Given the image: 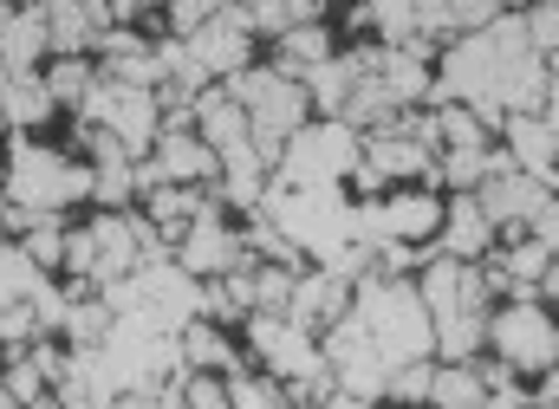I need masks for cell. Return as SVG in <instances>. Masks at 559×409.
Returning a JSON list of instances; mask_svg holds the SVG:
<instances>
[{
	"mask_svg": "<svg viewBox=\"0 0 559 409\" xmlns=\"http://www.w3.org/2000/svg\"><path fill=\"white\" fill-rule=\"evenodd\" d=\"M436 105H468L481 118V131H501V118L514 111H534L547 98V59L527 46V26L521 13H495L488 26L462 33L449 52H442V72H436Z\"/></svg>",
	"mask_w": 559,
	"mask_h": 409,
	"instance_id": "obj_1",
	"label": "cell"
},
{
	"mask_svg": "<svg viewBox=\"0 0 559 409\" xmlns=\"http://www.w3.org/2000/svg\"><path fill=\"white\" fill-rule=\"evenodd\" d=\"M254 215L319 267H338V254L358 248V202L345 195V182H274L261 189Z\"/></svg>",
	"mask_w": 559,
	"mask_h": 409,
	"instance_id": "obj_2",
	"label": "cell"
},
{
	"mask_svg": "<svg viewBox=\"0 0 559 409\" xmlns=\"http://www.w3.org/2000/svg\"><path fill=\"white\" fill-rule=\"evenodd\" d=\"M423 312H429V332H436V358L449 364H468L475 345L488 338V279L468 267V261H423Z\"/></svg>",
	"mask_w": 559,
	"mask_h": 409,
	"instance_id": "obj_3",
	"label": "cell"
},
{
	"mask_svg": "<svg viewBox=\"0 0 559 409\" xmlns=\"http://www.w3.org/2000/svg\"><path fill=\"white\" fill-rule=\"evenodd\" d=\"M248 345H254V358L293 384V397L286 404H319V397H332L338 384H332V371H325V358H319V338L312 332H299L293 318H280V312H248Z\"/></svg>",
	"mask_w": 559,
	"mask_h": 409,
	"instance_id": "obj_4",
	"label": "cell"
},
{
	"mask_svg": "<svg viewBox=\"0 0 559 409\" xmlns=\"http://www.w3.org/2000/svg\"><path fill=\"white\" fill-rule=\"evenodd\" d=\"M228 98L241 105V118H248V136H254V149L274 163L280 143L306 124V85L299 79H286V72H274V65H248V72H235L228 79Z\"/></svg>",
	"mask_w": 559,
	"mask_h": 409,
	"instance_id": "obj_5",
	"label": "cell"
},
{
	"mask_svg": "<svg viewBox=\"0 0 559 409\" xmlns=\"http://www.w3.org/2000/svg\"><path fill=\"white\" fill-rule=\"evenodd\" d=\"M92 195V169L46 149V143H13V169H7V208H26V215H59L72 202Z\"/></svg>",
	"mask_w": 559,
	"mask_h": 409,
	"instance_id": "obj_6",
	"label": "cell"
},
{
	"mask_svg": "<svg viewBox=\"0 0 559 409\" xmlns=\"http://www.w3.org/2000/svg\"><path fill=\"white\" fill-rule=\"evenodd\" d=\"M248 46H254V26H248L241 7L209 13L195 33H182L176 85H182V92H202V79H235V72H248Z\"/></svg>",
	"mask_w": 559,
	"mask_h": 409,
	"instance_id": "obj_7",
	"label": "cell"
},
{
	"mask_svg": "<svg viewBox=\"0 0 559 409\" xmlns=\"http://www.w3.org/2000/svg\"><path fill=\"white\" fill-rule=\"evenodd\" d=\"M280 182H345L358 169V131L325 118V124H299L280 143Z\"/></svg>",
	"mask_w": 559,
	"mask_h": 409,
	"instance_id": "obj_8",
	"label": "cell"
},
{
	"mask_svg": "<svg viewBox=\"0 0 559 409\" xmlns=\"http://www.w3.org/2000/svg\"><path fill=\"white\" fill-rule=\"evenodd\" d=\"M442 228V202L429 189H404L384 202H358V241L365 248H417Z\"/></svg>",
	"mask_w": 559,
	"mask_h": 409,
	"instance_id": "obj_9",
	"label": "cell"
},
{
	"mask_svg": "<svg viewBox=\"0 0 559 409\" xmlns=\"http://www.w3.org/2000/svg\"><path fill=\"white\" fill-rule=\"evenodd\" d=\"M79 111L105 136H118L131 156H150V143H156V92L118 85V79H92V92H85Z\"/></svg>",
	"mask_w": 559,
	"mask_h": 409,
	"instance_id": "obj_10",
	"label": "cell"
},
{
	"mask_svg": "<svg viewBox=\"0 0 559 409\" xmlns=\"http://www.w3.org/2000/svg\"><path fill=\"white\" fill-rule=\"evenodd\" d=\"M488 345L508 371H547L554 364V318L540 299H514L488 318Z\"/></svg>",
	"mask_w": 559,
	"mask_h": 409,
	"instance_id": "obj_11",
	"label": "cell"
},
{
	"mask_svg": "<svg viewBox=\"0 0 559 409\" xmlns=\"http://www.w3.org/2000/svg\"><path fill=\"white\" fill-rule=\"evenodd\" d=\"M358 156H365V169H371L378 182H423V176H436V149L417 143L404 124L358 136Z\"/></svg>",
	"mask_w": 559,
	"mask_h": 409,
	"instance_id": "obj_12",
	"label": "cell"
},
{
	"mask_svg": "<svg viewBox=\"0 0 559 409\" xmlns=\"http://www.w3.org/2000/svg\"><path fill=\"white\" fill-rule=\"evenodd\" d=\"M176 267L189 273V279H215V273L241 267V241L222 228V215H215V208H202V215L176 234Z\"/></svg>",
	"mask_w": 559,
	"mask_h": 409,
	"instance_id": "obj_13",
	"label": "cell"
},
{
	"mask_svg": "<svg viewBox=\"0 0 559 409\" xmlns=\"http://www.w3.org/2000/svg\"><path fill=\"white\" fill-rule=\"evenodd\" d=\"M352 286H358V279H345V273H332V267L293 273V299H286L280 318H293L299 332H325V325L352 305Z\"/></svg>",
	"mask_w": 559,
	"mask_h": 409,
	"instance_id": "obj_14",
	"label": "cell"
},
{
	"mask_svg": "<svg viewBox=\"0 0 559 409\" xmlns=\"http://www.w3.org/2000/svg\"><path fill=\"white\" fill-rule=\"evenodd\" d=\"M547 195H554V189H547L540 176H521V169H501V176H488V182L475 189V202H481V215H488L495 228H527Z\"/></svg>",
	"mask_w": 559,
	"mask_h": 409,
	"instance_id": "obj_15",
	"label": "cell"
},
{
	"mask_svg": "<svg viewBox=\"0 0 559 409\" xmlns=\"http://www.w3.org/2000/svg\"><path fill=\"white\" fill-rule=\"evenodd\" d=\"M85 279H98V286H111V279H124V273L143 267L138 254V234H131V215H98L92 228H85Z\"/></svg>",
	"mask_w": 559,
	"mask_h": 409,
	"instance_id": "obj_16",
	"label": "cell"
},
{
	"mask_svg": "<svg viewBox=\"0 0 559 409\" xmlns=\"http://www.w3.org/2000/svg\"><path fill=\"white\" fill-rule=\"evenodd\" d=\"M501 136H508V163L521 169V176H554V156H559V136L554 124L540 118V111H514V118H501ZM554 189V182H547Z\"/></svg>",
	"mask_w": 559,
	"mask_h": 409,
	"instance_id": "obj_17",
	"label": "cell"
},
{
	"mask_svg": "<svg viewBox=\"0 0 559 409\" xmlns=\"http://www.w3.org/2000/svg\"><path fill=\"white\" fill-rule=\"evenodd\" d=\"M85 143H92V156H98V169H92V195L105 202V208H131V195H138V156L118 143V136H105L98 124L85 131Z\"/></svg>",
	"mask_w": 559,
	"mask_h": 409,
	"instance_id": "obj_18",
	"label": "cell"
},
{
	"mask_svg": "<svg viewBox=\"0 0 559 409\" xmlns=\"http://www.w3.org/2000/svg\"><path fill=\"white\" fill-rule=\"evenodd\" d=\"M442 248H449V261H481L488 254V241H495V221L481 215V202L475 195H455V202H442Z\"/></svg>",
	"mask_w": 559,
	"mask_h": 409,
	"instance_id": "obj_19",
	"label": "cell"
},
{
	"mask_svg": "<svg viewBox=\"0 0 559 409\" xmlns=\"http://www.w3.org/2000/svg\"><path fill=\"white\" fill-rule=\"evenodd\" d=\"M39 13H46V46H59L66 59H79V52L111 26V20H105V13H92L85 0H39Z\"/></svg>",
	"mask_w": 559,
	"mask_h": 409,
	"instance_id": "obj_20",
	"label": "cell"
},
{
	"mask_svg": "<svg viewBox=\"0 0 559 409\" xmlns=\"http://www.w3.org/2000/svg\"><path fill=\"white\" fill-rule=\"evenodd\" d=\"M365 65H371V52H345V59H319L299 85H306V105H319V111H345V98H352V85L365 79Z\"/></svg>",
	"mask_w": 559,
	"mask_h": 409,
	"instance_id": "obj_21",
	"label": "cell"
},
{
	"mask_svg": "<svg viewBox=\"0 0 559 409\" xmlns=\"http://www.w3.org/2000/svg\"><path fill=\"white\" fill-rule=\"evenodd\" d=\"M46 52V13L39 7H13L0 26V72H33Z\"/></svg>",
	"mask_w": 559,
	"mask_h": 409,
	"instance_id": "obj_22",
	"label": "cell"
},
{
	"mask_svg": "<svg viewBox=\"0 0 559 409\" xmlns=\"http://www.w3.org/2000/svg\"><path fill=\"white\" fill-rule=\"evenodd\" d=\"M46 111H52V98H46L39 72H0V124L33 131V124H46Z\"/></svg>",
	"mask_w": 559,
	"mask_h": 409,
	"instance_id": "obj_23",
	"label": "cell"
},
{
	"mask_svg": "<svg viewBox=\"0 0 559 409\" xmlns=\"http://www.w3.org/2000/svg\"><path fill=\"white\" fill-rule=\"evenodd\" d=\"M176 351H182V364H189V371H215V377H228V371H235V345L215 332V318H189V325L176 332Z\"/></svg>",
	"mask_w": 559,
	"mask_h": 409,
	"instance_id": "obj_24",
	"label": "cell"
},
{
	"mask_svg": "<svg viewBox=\"0 0 559 409\" xmlns=\"http://www.w3.org/2000/svg\"><path fill=\"white\" fill-rule=\"evenodd\" d=\"M319 59H332V33H325L319 20H299V26H286V33H280L274 72H286V79H306Z\"/></svg>",
	"mask_w": 559,
	"mask_h": 409,
	"instance_id": "obj_25",
	"label": "cell"
},
{
	"mask_svg": "<svg viewBox=\"0 0 559 409\" xmlns=\"http://www.w3.org/2000/svg\"><path fill=\"white\" fill-rule=\"evenodd\" d=\"M195 124H202V143L209 149H228V143H241L248 136V118H241V105L228 98V92H195Z\"/></svg>",
	"mask_w": 559,
	"mask_h": 409,
	"instance_id": "obj_26",
	"label": "cell"
},
{
	"mask_svg": "<svg viewBox=\"0 0 559 409\" xmlns=\"http://www.w3.org/2000/svg\"><path fill=\"white\" fill-rule=\"evenodd\" d=\"M143 202H150V228H163V241L182 234V228L202 215V195H195L189 182H156V189H143Z\"/></svg>",
	"mask_w": 559,
	"mask_h": 409,
	"instance_id": "obj_27",
	"label": "cell"
},
{
	"mask_svg": "<svg viewBox=\"0 0 559 409\" xmlns=\"http://www.w3.org/2000/svg\"><path fill=\"white\" fill-rule=\"evenodd\" d=\"M429 409H481L488 404V384H481V371L475 364H442L436 377H429Z\"/></svg>",
	"mask_w": 559,
	"mask_h": 409,
	"instance_id": "obj_28",
	"label": "cell"
},
{
	"mask_svg": "<svg viewBox=\"0 0 559 409\" xmlns=\"http://www.w3.org/2000/svg\"><path fill=\"white\" fill-rule=\"evenodd\" d=\"M436 143L442 149H488V131L468 105H436Z\"/></svg>",
	"mask_w": 559,
	"mask_h": 409,
	"instance_id": "obj_29",
	"label": "cell"
},
{
	"mask_svg": "<svg viewBox=\"0 0 559 409\" xmlns=\"http://www.w3.org/2000/svg\"><path fill=\"white\" fill-rule=\"evenodd\" d=\"M39 286H46V273L33 267L20 248H7V241H0V305H13V299H33Z\"/></svg>",
	"mask_w": 559,
	"mask_h": 409,
	"instance_id": "obj_30",
	"label": "cell"
},
{
	"mask_svg": "<svg viewBox=\"0 0 559 409\" xmlns=\"http://www.w3.org/2000/svg\"><path fill=\"white\" fill-rule=\"evenodd\" d=\"M59 325L72 332V345H98L111 332V312H105V299H66V318Z\"/></svg>",
	"mask_w": 559,
	"mask_h": 409,
	"instance_id": "obj_31",
	"label": "cell"
},
{
	"mask_svg": "<svg viewBox=\"0 0 559 409\" xmlns=\"http://www.w3.org/2000/svg\"><path fill=\"white\" fill-rule=\"evenodd\" d=\"M228 409H293L286 390L267 377H248V371H228Z\"/></svg>",
	"mask_w": 559,
	"mask_h": 409,
	"instance_id": "obj_32",
	"label": "cell"
},
{
	"mask_svg": "<svg viewBox=\"0 0 559 409\" xmlns=\"http://www.w3.org/2000/svg\"><path fill=\"white\" fill-rule=\"evenodd\" d=\"M286 299H293V267L248 273V312H286Z\"/></svg>",
	"mask_w": 559,
	"mask_h": 409,
	"instance_id": "obj_33",
	"label": "cell"
},
{
	"mask_svg": "<svg viewBox=\"0 0 559 409\" xmlns=\"http://www.w3.org/2000/svg\"><path fill=\"white\" fill-rule=\"evenodd\" d=\"M85 92H92V65L85 59H59L46 72V98L52 105H85Z\"/></svg>",
	"mask_w": 559,
	"mask_h": 409,
	"instance_id": "obj_34",
	"label": "cell"
},
{
	"mask_svg": "<svg viewBox=\"0 0 559 409\" xmlns=\"http://www.w3.org/2000/svg\"><path fill=\"white\" fill-rule=\"evenodd\" d=\"M365 20H371L391 46H404V39H411V20H417V0H365Z\"/></svg>",
	"mask_w": 559,
	"mask_h": 409,
	"instance_id": "obj_35",
	"label": "cell"
},
{
	"mask_svg": "<svg viewBox=\"0 0 559 409\" xmlns=\"http://www.w3.org/2000/svg\"><path fill=\"white\" fill-rule=\"evenodd\" d=\"M20 254H26V261H33L39 273L59 267V261H66V234H59V221H52V215H46V221H33V228H26V248H20Z\"/></svg>",
	"mask_w": 559,
	"mask_h": 409,
	"instance_id": "obj_36",
	"label": "cell"
},
{
	"mask_svg": "<svg viewBox=\"0 0 559 409\" xmlns=\"http://www.w3.org/2000/svg\"><path fill=\"white\" fill-rule=\"evenodd\" d=\"M521 26H527V46H534L540 59H554L559 52V7H534V13H521Z\"/></svg>",
	"mask_w": 559,
	"mask_h": 409,
	"instance_id": "obj_37",
	"label": "cell"
},
{
	"mask_svg": "<svg viewBox=\"0 0 559 409\" xmlns=\"http://www.w3.org/2000/svg\"><path fill=\"white\" fill-rule=\"evenodd\" d=\"M39 332V312H33V299H13V305H0V345H26Z\"/></svg>",
	"mask_w": 559,
	"mask_h": 409,
	"instance_id": "obj_38",
	"label": "cell"
},
{
	"mask_svg": "<svg viewBox=\"0 0 559 409\" xmlns=\"http://www.w3.org/2000/svg\"><path fill=\"white\" fill-rule=\"evenodd\" d=\"M429 377H436V364H429V358H423V364H404V371L391 377V390H384V397H397V404H423V397H429Z\"/></svg>",
	"mask_w": 559,
	"mask_h": 409,
	"instance_id": "obj_39",
	"label": "cell"
},
{
	"mask_svg": "<svg viewBox=\"0 0 559 409\" xmlns=\"http://www.w3.org/2000/svg\"><path fill=\"white\" fill-rule=\"evenodd\" d=\"M442 7H449V26L455 33H475V26H488L501 13V0H442Z\"/></svg>",
	"mask_w": 559,
	"mask_h": 409,
	"instance_id": "obj_40",
	"label": "cell"
},
{
	"mask_svg": "<svg viewBox=\"0 0 559 409\" xmlns=\"http://www.w3.org/2000/svg\"><path fill=\"white\" fill-rule=\"evenodd\" d=\"M527 228H534V241H547V248L559 254V195H547V202H540V215H534Z\"/></svg>",
	"mask_w": 559,
	"mask_h": 409,
	"instance_id": "obj_41",
	"label": "cell"
},
{
	"mask_svg": "<svg viewBox=\"0 0 559 409\" xmlns=\"http://www.w3.org/2000/svg\"><path fill=\"white\" fill-rule=\"evenodd\" d=\"M481 409H527V397H521V384H508V390H488Z\"/></svg>",
	"mask_w": 559,
	"mask_h": 409,
	"instance_id": "obj_42",
	"label": "cell"
},
{
	"mask_svg": "<svg viewBox=\"0 0 559 409\" xmlns=\"http://www.w3.org/2000/svg\"><path fill=\"white\" fill-rule=\"evenodd\" d=\"M540 105H547L540 118H547V124H554V136H559V72H547V98H540Z\"/></svg>",
	"mask_w": 559,
	"mask_h": 409,
	"instance_id": "obj_43",
	"label": "cell"
},
{
	"mask_svg": "<svg viewBox=\"0 0 559 409\" xmlns=\"http://www.w3.org/2000/svg\"><path fill=\"white\" fill-rule=\"evenodd\" d=\"M299 409H358V397H345V390H332V397H319V404H299Z\"/></svg>",
	"mask_w": 559,
	"mask_h": 409,
	"instance_id": "obj_44",
	"label": "cell"
},
{
	"mask_svg": "<svg viewBox=\"0 0 559 409\" xmlns=\"http://www.w3.org/2000/svg\"><path fill=\"white\" fill-rule=\"evenodd\" d=\"M540 377H547V384H540V390H547V404H559V364H547Z\"/></svg>",
	"mask_w": 559,
	"mask_h": 409,
	"instance_id": "obj_45",
	"label": "cell"
},
{
	"mask_svg": "<svg viewBox=\"0 0 559 409\" xmlns=\"http://www.w3.org/2000/svg\"><path fill=\"white\" fill-rule=\"evenodd\" d=\"M156 409H182V390H176V384H169V390H163V397H156Z\"/></svg>",
	"mask_w": 559,
	"mask_h": 409,
	"instance_id": "obj_46",
	"label": "cell"
},
{
	"mask_svg": "<svg viewBox=\"0 0 559 409\" xmlns=\"http://www.w3.org/2000/svg\"><path fill=\"white\" fill-rule=\"evenodd\" d=\"M540 286H547V292L559 299V254H554V267H547V279H540Z\"/></svg>",
	"mask_w": 559,
	"mask_h": 409,
	"instance_id": "obj_47",
	"label": "cell"
},
{
	"mask_svg": "<svg viewBox=\"0 0 559 409\" xmlns=\"http://www.w3.org/2000/svg\"><path fill=\"white\" fill-rule=\"evenodd\" d=\"M85 7H92V13H105V7H111V0H85ZM105 20H111V13H105Z\"/></svg>",
	"mask_w": 559,
	"mask_h": 409,
	"instance_id": "obj_48",
	"label": "cell"
},
{
	"mask_svg": "<svg viewBox=\"0 0 559 409\" xmlns=\"http://www.w3.org/2000/svg\"><path fill=\"white\" fill-rule=\"evenodd\" d=\"M7 13H13V0H0V26H7Z\"/></svg>",
	"mask_w": 559,
	"mask_h": 409,
	"instance_id": "obj_49",
	"label": "cell"
},
{
	"mask_svg": "<svg viewBox=\"0 0 559 409\" xmlns=\"http://www.w3.org/2000/svg\"><path fill=\"white\" fill-rule=\"evenodd\" d=\"M0 409H20V404H13V397H7V390H0Z\"/></svg>",
	"mask_w": 559,
	"mask_h": 409,
	"instance_id": "obj_50",
	"label": "cell"
},
{
	"mask_svg": "<svg viewBox=\"0 0 559 409\" xmlns=\"http://www.w3.org/2000/svg\"><path fill=\"white\" fill-rule=\"evenodd\" d=\"M26 409H59V404H46V397H39V404H26Z\"/></svg>",
	"mask_w": 559,
	"mask_h": 409,
	"instance_id": "obj_51",
	"label": "cell"
},
{
	"mask_svg": "<svg viewBox=\"0 0 559 409\" xmlns=\"http://www.w3.org/2000/svg\"><path fill=\"white\" fill-rule=\"evenodd\" d=\"M547 182H554V189H559V156H554V176H547Z\"/></svg>",
	"mask_w": 559,
	"mask_h": 409,
	"instance_id": "obj_52",
	"label": "cell"
},
{
	"mask_svg": "<svg viewBox=\"0 0 559 409\" xmlns=\"http://www.w3.org/2000/svg\"><path fill=\"white\" fill-rule=\"evenodd\" d=\"M554 364H559V325H554Z\"/></svg>",
	"mask_w": 559,
	"mask_h": 409,
	"instance_id": "obj_53",
	"label": "cell"
},
{
	"mask_svg": "<svg viewBox=\"0 0 559 409\" xmlns=\"http://www.w3.org/2000/svg\"><path fill=\"white\" fill-rule=\"evenodd\" d=\"M0 215H7V195H0ZM0 234H7V228H0Z\"/></svg>",
	"mask_w": 559,
	"mask_h": 409,
	"instance_id": "obj_54",
	"label": "cell"
},
{
	"mask_svg": "<svg viewBox=\"0 0 559 409\" xmlns=\"http://www.w3.org/2000/svg\"><path fill=\"white\" fill-rule=\"evenodd\" d=\"M534 7H559V0H534Z\"/></svg>",
	"mask_w": 559,
	"mask_h": 409,
	"instance_id": "obj_55",
	"label": "cell"
},
{
	"mask_svg": "<svg viewBox=\"0 0 559 409\" xmlns=\"http://www.w3.org/2000/svg\"><path fill=\"white\" fill-rule=\"evenodd\" d=\"M20 7H39V0H20Z\"/></svg>",
	"mask_w": 559,
	"mask_h": 409,
	"instance_id": "obj_56",
	"label": "cell"
},
{
	"mask_svg": "<svg viewBox=\"0 0 559 409\" xmlns=\"http://www.w3.org/2000/svg\"><path fill=\"white\" fill-rule=\"evenodd\" d=\"M358 409H378V404H358Z\"/></svg>",
	"mask_w": 559,
	"mask_h": 409,
	"instance_id": "obj_57",
	"label": "cell"
},
{
	"mask_svg": "<svg viewBox=\"0 0 559 409\" xmlns=\"http://www.w3.org/2000/svg\"><path fill=\"white\" fill-rule=\"evenodd\" d=\"M540 409H559V404H540Z\"/></svg>",
	"mask_w": 559,
	"mask_h": 409,
	"instance_id": "obj_58",
	"label": "cell"
},
{
	"mask_svg": "<svg viewBox=\"0 0 559 409\" xmlns=\"http://www.w3.org/2000/svg\"><path fill=\"white\" fill-rule=\"evenodd\" d=\"M0 131H7V124H0Z\"/></svg>",
	"mask_w": 559,
	"mask_h": 409,
	"instance_id": "obj_59",
	"label": "cell"
}]
</instances>
